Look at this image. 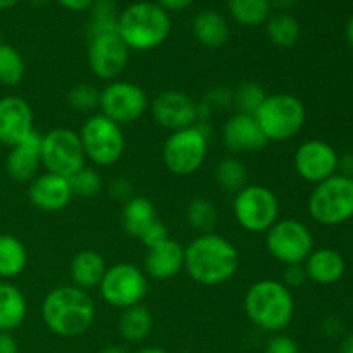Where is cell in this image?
<instances>
[{"mask_svg": "<svg viewBox=\"0 0 353 353\" xmlns=\"http://www.w3.org/2000/svg\"><path fill=\"white\" fill-rule=\"evenodd\" d=\"M307 279L317 283V285H334L340 281L345 274V259L340 252L333 248H317L303 262Z\"/></svg>", "mask_w": 353, "mask_h": 353, "instance_id": "7402d4cb", "label": "cell"}, {"mask_svg": "<svg viewBox=\"0 0 353 353\" xmlns=\"http://www.w3.org/2000/svg\"><path fill=\"white\" fill-rule=\"evenodd\" d=\"M240 268L238 248L217 233L199 234L185 247V271L202 286H219Z\"/></svg>", "mask_w": 353, "mask_h": 353, "instance_id": "6da1fadb", "label": "cell"}, {"mask_svg": "<svg viewBox=\"0 0 353 353\" xmlns=\"http://www.w3.org/2000/svg\"><path fill=\"white\" fill-rule=\"evenodd\" d=\"M26 76V64L16 47L9 43H0V85L17 86Z\"/></svg>", "mask_w": 353, "mask_h": 353, "instance_id": "d6a6232c", "label": "cell"}, {"mask_svg": "<svg viewBox=\"0 0 353 353\" xmlns=\"http://www.w3.org/2000/svg\"><path fill=\"white\" fill-rule=\"evenodd\" d=\"M138 353H169V352H165L164 348H159V347H148V348H143V350H140Z\"/></svg>", "mask_w": 353, "mask_h": 353, "instance_id": "f5cc1de1", "label": "cell"}, {"mask_svg": "<svg viewBox=\"0 0 353 353\" xmlns=\"http://www.w3.org/2000/svg\"><path fill=\"white\" fill-rule=\"evenodd\" d=\"M265 97H268V93H265V90L259 83L243 81L233 92V102L238 107V112L252 114L254 116L255 110L261 107Z\"/></svg>", "mask_w": 353, "mask_h": 353, "instance_id": "e575fe53", "label": "cell"}, {"mask_svg": "<svg viewBox=\"0 0 353 353\" xmlns=\"http://www.w3.org/2000/svg\"><path fill=\"white\" fill-rule=\"evenodd\" d=\"M193 33L205 47L219 48L230 40V24L216 10H203L193 19Z\"/></svg>", "mask_w": 353, "mask_h": 353, "instance_id": "484cf974", "label": "cell"}, {"mask_svg": "<svg viewBox=\"0 0 353 353\" xmlns=\"http://www.w3.org/2000/svg\"><path fill=\"white\" fill-rule=\"evenodd\" d=\"M105 271V259H103L99 252L90 250V248L78 252L71 261L72 285L85 290V292L99 288Z\"/></svg>", "mask_w": 353, "mask_h": 353, "instance_id": "603a6c76", "label": "cell"}, {"mask_svg": "<svg viewBox=\"0 0 353 353\" xmlns=\"http://www.w3.org/2000/svg\"><path fill=\"white\" fill-rule=\"evenodd\" d=\"M223 143L231 155L254 154L269 143L252 114L236 112L224 123Z\"/></svg>", "mask_w": 353, "mask_h": 353, "instance_id": "ac0fdd59", "label": "cell"}, {"mask_svg": "<svg viewBox=\"0 0 353 353\" xmlns=\"http://www.w3.org/2000/svg\"><path fill=\"white\" fill-rule=\"evenodd\" d=\"M265 33L272 45L281 48H290L299 41L300 38V23L295 16L283 10V12L271 14L265 21Z\"/></svg>", "mask_w": 353, "mask_h": 353, "instance_id": "f1b7e54d", "label": "cell"}, {"mask_svg": "<svg viewBox=\"0 0 353 353\" xmlns=\"http://www.w3.org/2000/svg\"><path fill=\"white\" fill-rule=\"evenodd\" d=\"M323 327H324V331L330 334V336H338V334L341 333V330H343V326H341L340 321L334 319V317H330V319L324 321Z\"/></svg>", "mask_w": 353, "mask_h": 353, "instance_id": "bcb514c9", "label": "cell"}, {"mask_svg": "<svg viewBox=\"0 0 353 353\" xmlns=\"http://www.w3.org/2000/svg\"><path fill=\"white\" fill-rule=\"evenodd\" d=\"M109 193L117 202L126 203L128 200L133 199V183L126 178H116L109 185Z\"/></svg>", "mask_w": 353, "mask_h": 353, "instance_id": "ab89813d", "label": "cell"}, {"mask_svg": "<svg viewBox=\"0 0 353 353\" xmlns=\"http://www.w3.org/2000/svg\"><path fill=\"white\" fill-rule=\"evenodd\" d=\"M97 307L88 292L78 286H57L43 299L41 319L61 338H76L93 326Z\"/></svg>", "mask_w": 353, "mask_h": 353, "instance_id": "7a4b0ae2", "label": "cell"}, {"mask_svg": "<svg viewBox=\"0 0 353 353\" xmlns=\"http://www.w3.org/2000/svg\"><path fill=\"white\" fill-rule=\"evenodd\" d=\"M209 154V131L205 123L172 131L162 147V161L176 176L195 174Z\"/></svg>", "mask_w": 353, "mask_h": 353, "instance_id": "8992f818", "label": "cell"}, {"mask_svg": "<svg viewBox=\"0 0 353 353\" xmlns=\"http://www.w3.org/2000/svg\"><path fill=\"white\" fill-rule=\"evenodd\" d=\"M0 353H19V347L12 333H0Z\"/></svg>", "mask_w": 353, "mask_h": 353, "instance_id": "7bdbcfd3", "label": "cell"}, {"mask_svg": "<svg viewBox=\"0 0 353 353\" xmlns=\"http://www.w3.org/2000/svg\"><path fill=\"white\" fill-rule=\"evenodd\" d=\"M119 34L130 50L147 52L161 47L171 33L169 14L152 2H137L119 14Z\"/></svg>", "mask_w": 353, "mask_h": 353, "instance_id": "277c9868", "label": "cell"}, {"mask_svg": "<svg viewBox=\"0 0 353 353\" xmlns=\"http://www.w3.org/2000/svg\"><path fill=\"white\" fill-rule=\"evenodd\" d=\"M268 252L283 265L303 264L314 250V236L299 219H278L265 231Z\"/></svg>", "mask_w": 353, "mask_h": 353, "instance_id": "7c38bea8", "label": "cell"}, {"mask_svg": "<svg viewBox=\"0 0 353 353\" xmlns=\"http://www.w3.org/2000/svg\"><path fill=\"white\" fill-rule=\"evenodd\" d=\"M336 174L353 179V154H345L338 157V172Z\"/></svg>", "mask_w": 353, "mask_h": 353, "instance_id": "b9f144b4", "label": "cell"}, {"mask_svg": "<svg viewBox=\"0 0 353 353\" xmlns=\"http://www.w3.org/2000/svg\"><path fill=\"white\" fill-rule=\"evenodd\" d=\"M88 68L99 79L114 81L126 69L130 48L117 31H103L88 37Z\"/></svg>", "mask_w": 353, "mask_h": 353, "instance_id": "5bb4252c", "label": "cell"}, {"mask_svg": "<svg viewBox=\"0 0 353 353\" xmlns=\"http://www.w3.org/2000/svg\"><path fill=\"white\" fill-rule=\"evenodd\" d=\"M154 327L152 312L143 305H134L124 309L117 321V330L121 338L128 343H141L147 340Z\"/></svg>", "mask_w": 353, "mask_h": 353, "instance_id": "4316f807", "label": "cell"}, {"mask_svg": "<svg viewBox=\"0 0 353 353\" xmlns=\"http://www.w3.org/2000/svg\"><path fill=\"white\" fill-rule=\"evenodd\" d=\"M138 240H140L147 248L155 247V245H159V243H164L165 240H169L168 226H165L162 221L157 219L150 228H148L147 231H145L143 234H141L140 238H138Z\"/></svg>", "mask_w": 353, "mask_h": 353, "instance_id": "74e56055", "label": "cell"}, {"mask_svg": "<svg viewBox=\"0 0 353 353\" xmlns=\"http://www.w3.org/2000/svg\"><path fill=\"white\" fill-rule=\"evenodd\" d=\"M233 103V90L226 88V86H217L207 93L205 105L209 107H228Z\"/></svg>", "mask_w": 353, "mask_h": 353, "instance_id": "60d3db41", "label": "cell"}, {"mask_svg": "<svg viewBox=\"0 0 353 353\" xmlns=\"http://www.w3.org/2000/svg\"><path fill=\"white\" fill-rule=\"evenodd\" d=\"M293 164L300 178L319 185L338 172V154L326 141L307 140L296 148Z\"/></svg>", "mask_w": 353, "mask_h": 353, "instance_id": "2e32d148", "label": "cell"}, {"mask_svg": "<svg viewBox=\"0 0 353 353\" xmlns=\"http://www.w3.org/2000/svg\"><path fill=\"white\" fill-rule=\"evenodd\" d=\"M186 221L200 234L214 233L217 223H219V214H217L214 202L199 196V199H193L186 207Z\"/></svg>", "mask_w": 353, "mask_h": 353, "instance_id": "1f68e13d", "label": "cell"}, {"mask_svg": "<svg viewBox=\"0 0 353 353\" xmlns=\"http://www.w3.org/2000/svg\"><path fill=\"white\" fill-rule=\"evenodd\" d=\"M41 168V134L37 130L21 143L9 148L6 171L16 183H31Z\"/></svg>", "mask_w": 353, "mask_h": 353, "instance_id": "ffe728a7", "label": "cell"}, {"mask_svg": "<svg viewBox=\"0 0 353 353\" xmlns=\"http://www.w3.org/2000/svg\"><path fill=\"white\" fill-rule=\"evenodd\" d=\"M243 309L255 327L269 334L283 333L295 316V299L279 279H261L247 290Z\"/></svg>", "mask_w": 353, "mask_h": 353, "instance_id": "3957f363", "label": "cell"}, {"mask_svg": "<svg viewBox=\"0 0 353 353\" xmlns=\"http://www.w3.org/2000/svg\"><path fill=\"white\" fill-rule=\"evenodd\" d=\"M99 353H128V350L126 348L119 347V345H107V347H103Z\"/></svg>", "mask_w": 353, "mask_h": 353, "instance_id": "c3c4849f", "label": "cell"}, {"mask_svg": "<svg viewBox=\"0 0 353 353\" xmlns=\"http://www.w3.org/2000/svg\"><path fill=\"white\" fill-rule=\"evenodd\" d=\"M69 105L79 112H92L93 109L99 107L100 92L90 83H78L72 86L65 95Z\"/></svg>", "mask_w": 353, "mask_h": 353, "instance_id": "d590c367", "label": "cell"}, {"mask_svg": "<svg viewBox=\"0 0 353 353\" xmlns=\"http://www.w3.org/2000/svg\"><path fill=\"white\" fill-rule=\"evenodd\" d=\"M72 196L74 195L69 185V178L47 171L43 174H38L28 188V199L31 205L43 212H59L65 209Z\"/></svg>", "mask_w": 353, "mask_h": 353, "instance_id": "d6986e66", "label": "cell"}, {"mask_svg": "<svg viewBox=\"0 0 353 353\" xmlns=\"http://www.w3.org/2000/svg\"><path fill=\"white\" fill-rule=\"evenodd\" d=\"M271 2H274L276 6L281 7V9H290V7L295 6L296 0H271Z\"/></svg>", "mask_w": 353, "mask_h": 353, "instance_id": "681fc988", "label": "cell"}, {"mask_svg": "<svg viewBox=\"0 0 353 353\" xmlns=\"http://www.w3.org/2000/svg\"><path fill=\"white\" fill-rule=\"evenodd\" d=\"M100 296L114 309H130L141 305L148 293V278L143 269L130 262H119L107 268L99 285Z\"/></svg>", "mask_w": 353, "mask_h": 353, "instance_id": "9c48e42d", "label": "cell"}, {"mask_svg": "<svg viewBox=\"0 0 353 353\" xmlns=\"http://www.w3.org/2000/svg\"><path fill=\"white\" fill-rule=\"evenodd\" d=\"M310 217L323 226H340L353 217V179L334 174L316 185L307 203Z\"/></svg>", "mask_w": 353, "mask_h": 353, "instance_id": "52a82bcc", "label": "cell"}, {"mask_svg": "<svg viewBox=\"0 0 353 353\" xmlns=\"http://www.w3.org/2000/svg\"><path fill=\"white\" fill-rule=\"evenodd\" d=\"M28 300L16 285L0 281V333H12L26 321Z\"/></svg>", "mask_w": 353, "mask_h": 353, "instance_id": "cb8c5ba5", "label": "cell"}, {"mask_svg": "<svg viewBox=\"0 0 353 353\" xmlns=\"http://www.w3.org/2000/svg\"><path fill=\"white\" fill-rule=\"evenodd\" d=\"M233 214L248 233H265L279 219V200L268 186L247 185L234 195Z\"/></svg>", "mask_w": 353, "mask_h": 353, "instance_id": "8fae6325", "label": "cell"}, {"mask_svg": "<svg viewBox=\"0 0 353 353\" xmlns=\"http://www.w3.org/2000/svg\"><path fill=\"white\" fill-rule=\"evenodd\" d=\"M340 353H353V334H348V336L343 338L340 345Z\"/></svg>", "mask_w": 353, "mask_h": 353, "instance_id": "7dc6e473", "label": "cell"}, {"mask_svg": "<svg viewBox=\"0 0 353 353\" xmlns=\"http://www.w3.org/2000/svg\"><path fill=\"white\" fill-rule=\"evenodd\" d=\"M19 0H0V10H9L12 9L14 6H17Z\"/></svg>", "mask_w": 353, "mask_h": 353, "instance_id": "f907efd6", "label": "cell"}, {"mask_svg": "<svg viewBox=\"0 0 353 353\" xmlns=\"http://www.w3.org/2000/svg\"><path fill=\"white\" fill-rule=\"evenodd\" d=\"M228 7L236 21L241 26H261L272 14L271 0H228Z\"/></svg>", "mask_w": 353, "mask_h": 353, "instance_id": "f546056e", "label": "cell"}, {"mask_svg": "<svg viewBox=\"0 0 353 353\" xmlns=\"http://www.w3.org/2000/svg\"><path fill=\"white\" fill-rule=\"evenodd\" d=\"M264 353H300V347L292 336L278 333L271 334V338L265 341Z\"/></svg>", "mask_w": 353, "mask_h": 353, "instance_id": "8d00e7d4", "label": "cell"}, {"mask_svg": "<svg viewBox=\"0 0 353 353\" xmlns=\"http://www.w3.org/2000/svg\"><path fill=\"white\" fill-rule=\"evenodd\" d=\"M72 195L81 196V199H92L97 196L103 188V179L100 172L93 168H83L69 178Z\"/></svg>", "mask_w": 353, "mask_h": 353, "instance_id": "836d02e7", "label": "cell"}, {"mask_svg": "<svg viewBox=\"0 0 353 353\" xmlns=\"http://www.w3.org/2000/svg\"><path fill=\"white\" fill-rule=\"evenodd\" d=\"M100 114L109 117L119 126L140 119L148 109V97L141 86L131 81L114 79L100 90Z\"/></svg>", "mask_w": 353, "mask_h": 353, "instance_id": "4fadbf2b", "label": "cell"}, {"mask_svg": "<svg viewBox=\"0 0 353 353\" xmlns=\"http://www.w3.org/2000/svg\"><path fill=\"white\" fill-rule=\"evenodd\" d=\"M192 3L193 0H157V6H161L165 12L168 10H185Z\"/></svg>", "mask_w": 353, "mask_h": 353, "instance_id": "f6af8a7d", "label": "cell"}, {"mask_svg": "<svg viewBox=\"0 0 353 353\" xmlns=\"http://www.w3.org/2000/svg\"><path fill=\"white\" fill-rule=\"evenodd\" d=\"M347 40L348 43H350V47H353V16L350 17V21H348L347 24Z\"/></svg>", "mask_w": 353, "mask_h": 353, "instance_id": "816d5d0a", "label": "cell"}, {"mask_svg": "<svg viewBox=\"0 0 353 353\" xmlns=\"http://www.w3.org/2000/svg\"><path fill=\"white\" fill-rule=\"evenodd\" d=\"M216 181L226 193L236 195L248 185V169L240 157L228 155L217 164Z\"/></svg>", "mask_w": 353, "mask_h": 353, "instance_id": "4dcf8cb0", "label": "cell"}, {"mask_svg": "<svg viewBox=\"0 0 353 353\" xmlns=\"http://www.w3.org/2000/svg\"><path fill=\"white\" fill-rule=\"evenodd\" d=\"M28 265V250L19 238L0 234V279L10 281L24 272Z\"/></svg>", "mask_w": 353, "mask_h": 353, "instance_id": "83f0119b", "label": "cell"}, {"mask_svg": "<svg viewBox=\"0 0 353 353\" xmlns=\"http://www.w3.org/2000/svg\"><path fill=\"white\" fill-rule=\"evenodd\" d=\"M85 157L99 168H110L123 159L126 150L123 128L103 114H93L79 131Z\"/></svg>", "mask_w": 353, "mask_h": 353, "instance_id": "ba28073f", "label": "cell"}, {"mask_svg": "<svg viewBox=\"0 0 353 353\" xmlns=\"http://www.w3.org/2000/svg\"><path fill=\"white\" fill-rule=\"evenodd\" d=\"M305 281H307V272H305V268H303V264L285 265V269H283V276H281L283 285L288 286L290 290H293V288H300Z\"/></svg>", "mask_w": 353, "mask_h": 353, "instance_id": "f35d334b", "label": "cell"}, {"mask_svg": "<svg viewBox=\"0 0 353 353\" xmlns=\"http://www.w3.org/2000/svg\"><path fill=\"white\" fill-rule=\"evenodd\" d=\"M155 221H157V210L152 200L145 196H133L126 203H123L121 224L130 236L140 238Z\"/></svg>", "mask_w": 353, "mask_h": 353, "instance_id": "d4e9b609", "label": "cell"}, {"mask_svg": "<svg viewBox=\"0 0 353 353\" xmlns=\"http://www.w3.org/2000/svg\"><path fill=\"white\" fill-rule=\"evenodd\" d=\"M64 9L72 10V12H79V10H86L92 7L95 0H57Z\"/></svg>", "mask_w": 353, "mask_h": 353, "instance_id": "ee69618b", "label": "cell"}, {"mask_svg": "<svg viewBox=\"0 0 353 353\" xmlns=\"http://www.w3.org/2000/svg\"><path fill=\"white\" fill-rule=\"evenodd\" d=\"M34 131L33 109L17 95L0 99V145L14 147Z\"/></svg>", "mask_w": 353, "mask_h": 353, "instance_id": "e0dca14e", "label": "cell"}, {"mask_svg": "<svg viewBox=\"0 0 353 353\" xmlns=\"http://www.w3.org/2000/svg\"><path fill=\"white\" fill-rule=\"evenodd\" d=\"M31 3H34V6H43V3H47L48 0H30Z\"/></svg>", "mask_w": 353, "mask_h": 353, "instance_id": "db71d44e", "label": "cell"}, {"mask_svg": "<svg viewBox=\"0 0 353 353\" xmlns=\"http://www.w3.org/2000/svg\"><path fill=\"white\" fill-rule=\"evenodd\" d=\"M265 140L283 143L303 130L307 110L302 100L293 93H272L264 99L254 114Z\"/></svg>", "mask_w": 353, "mask_h": 353, "instance_id": "5b68a950", "label": "cell"}, {"mask_svg": "<svg viewBox=\"0 0 353 353\" xmlns=\"http://www.w3.org/2000/svg\"><path fill=\"white\" fill-rule=\"evenodd\" d=\"M152 117L159 126L179 131L199 123V103L181 90H165L150 103Z\"/></svg>", "mask_w": 353, "mask_h": 353, "instance_id": "9a60e30c", "label": "cell"}, {"mask_svg": "<svg viewBox=\"0 0 353 353\" xmlns=\"http://www.w3.org/2000/svg\"><path fill=\"white\" fill-rule=\"evenodd\" d=\"M185 269V247L176 240H165L155 247L147 248L143 272L147 278L168 281L176 278Z\"/></svg>", "mask_w": 353, "mask_h": 353, "instance_id": "44dd1931", "label": "cell"}, {"mask_svg": "<svg viewBox=\"0 0 353 353\" xmlns=\"http://www.w3.org/2000/svg\"><path fill=\"white\" fill-rule=\"evenodd\" d=\"M85 162L79 133L69 128H54L41 134V168L47 172L71 178L85 168Z\"/></svg>", "mask_w": 353, "mask_h": 353, "instance_id": "30bf717a", "label": "cell"}]
</instances>
